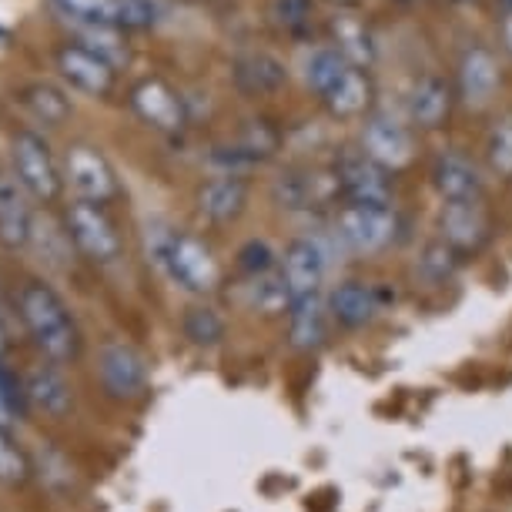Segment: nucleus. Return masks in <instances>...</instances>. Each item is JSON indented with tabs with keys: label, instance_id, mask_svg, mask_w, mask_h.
I'll use <instances>...</instances> for the list:
<instances>
[{
	"label": "nucleus",
	"instance_id": "4be33fe9",
	"mask_svg": "<svg viewBox=\"0 0 512 512\" xmlns=\"http://www.w3.org/2000/svg\"><path fill=\"white\" fill-rule=\"evenodd\" d=\"M235 81L248 94H268L285 84V64L265 51L241 54L235 61Z\"/></svg>",
	"mask_w": 512,
	"mask_h": 512
},
{
	"label": "nucleus",
	"instance_id": "9d476101",
	"mask_svg": "<svg viewBox=\"0 0 512 512\" xmlns=\"http://www.w3.org/2000/svg\"><path fill=\"white\" fill-rule=\"evenodd\" d=\"M439 231L442 241L449 248L462 251H476L482 241L489 238V215L479 201H446L439 215Z\"/></svg>",
	"mask_w": 512,
	"mask_h": 512
},
{
	"label": "nucleus",
	"instance_id": "c85d7f7f",
	"mask_svg": "<svg viewBox=\"0 0 512 512\" xmlns=\"http://www.w3.org/2000/svg\"><path fill=\"white\" fill-rule=\"evenodd\" d=\"M31 476V459L17 442L7 436V429H0V482L4 486H24Z\"/></svg>",
	"mask_w": 512,
	"mask_h": 512
},
{
	"label": "nucleus",
	"instance_id": "a878e982",
	"mask_svg": "<svg viewBox=\"0 0 512 512\" xmlns=\"http://www.w3.org/2000/svg\"><path fill=\"white\" fill-rule=\"evenodd\" d=\"M456 268H459V251L449 248L446 241H432V245H425V251L419 255L415 272H419L429 285H442L456 275Z\"/></svg>",
	"mask_w": 512,
	"mask_h": 512
},
{
	"label": "nucleus",
	"instance_id": "7c9ffc66",
	"mask_svg": "<svg viewBox=\"0 0 512 512\" xmlns=\"http://www.w3.org/2000/svg\"><path fill=\"white\" fill-rule=\"evenodd\" d=\"M24 405V382H17L0 359V429H11V422L24 412Z\"/></svg>",
	"mask_w": 512,
	"mask_h": 512
},
{
	"label": "nucleus",
	"instance_id": "c756f323",
	"mask_svg": "<svg viewBox=\"0 0 512 512\" xmlns=\"http://www.w3.org/2000/svg\"><path fill=\"white\" fill-rule=\"evenodd\" d=\"M486 154H489L492 171H499V175H509L512 178V114L499 118L496 128L489 131Z\"/></svg>",
	"mask_w": 512,
	"mask_h": 512
},
{
	"label": "nucleus",
	"instance_id": "aec40b11",
	"mask_svg": "<svg viewBox=\"0 0 512 512\" xmlns=\"http://www.w3.org/2000/svg\"><path fill=\"white\" fill-rule=\"evenodd\" d=\"M449 108H452V94L442 77H422L409 91V118L419 128H439L449 118Z\"/></svg>",
	"mask_w": 512,
	"mask_h": 512
},
{
	"label": "nucleus",
	"instance_id": "72a5a7b5",
	"mask_svg": "<svg viewBox=\"0 0 512 512\" xmlns=\"http://www.w3.org/2000/svg\"><path fill=\"white\" fill-rule=\"evenodd\" d=\"M275 17L285 31H305L312 21V0H275Z\"/></svg>",
	"mask_w": 512,
	"mask_h": 512
},
{
	"label": "nucleus",
	"instance_id": "473e14b6",
	"mask_svg": "<svg viewBox=\"0 0 512 512\" xmlns=\"http://www.w3.org/2000/svg\"><path fill=\"white\" fill-rule=\"evenodd\" d=\"M31 108L34 114L41 118L44 124H57V121H64V114H67V101L57 94L54 88H34L31 91Z\"/></svg>",
	"mask_w": 512,
	"mask_h": 512
},
{
	"label": "nucleus",
	"instance_id": "ddd939ff",
	"mask_svg": "<svg viewBox=\"0 0 512 512\" xmlns=\"http://www.w3.org/2000/svg\"><path fill=\"white\" fill-rule=\"evenodd\" d=\"M328 308H332L335 325L355 332V328H365L375 315L382 312V298H379V288L375 285L342 282L332 295H328Z\"/></svg>",
	"mask_w": 512,
	"mask_h": 512
},
{
	"label": "nucleus",
	"instance_id": "f704fd0d",
	"mask_svg": "<svg viewBox=\"0 0 512 512\" xmlns=\"http://www.w3.org/2000/svg\"><path fill=\"white\" fill-rule=\"evenodd\" d=\"M57 4H61L67 14L91 17V21H98V17H108L114 11V0H57Z\"/></svg>",
	"mask_w": 512,
	"mask_h": 512
},
{
	"label": "nucleus",
	"instance_id": "9b49d317",
	"mask_svg": "<svg viewBox=\"0 0 512 512\" xmlns=\"http://www.w3.org/2000/svg\"><path fill=\"white\" fill-rule=\"evenodd\" d=\"M67 181L77 191V198L88 201V205H101L118 191V181H114L108 161L91 148H74L67 154Z\"/></svg>",
	"mask_w": 512,
	"mask_h": 512
},
{
	"label": "nucleus",
	"instance_id": "a211bd4d",
	"mask_svg": "<svg viewBox=\"0 0 512 512\" xmlns=\"http://www.w3.org/2000/svg\"><path fill=\"white\" fill-rule=\"evenodd\" d=\"M496 88H499L496 57H492L486 47L466 51V57H462V64H459V91H462V98H466V104L482 108V104H489Z\"/></svg>",
	"mask_w": 512,
	"mask_h": 512
},
{
	"label": "nucleus",
	"instance_id": "39448f33",
	"mask_svg": "<svg viewBox=\"0 0 512 512\" xmlns=\"http://www.w3.org/2000/svg\"><path fill=\"white\" fill-rule=\"evenodd\" d=\"M98 375L104 392L118 402H134L148 392V362H144V355L134 345L121 342V338H114V342L101 349Z\"/></svg>",
	"mask_w": 512,
	"mask_h": 512
},
{
	"label": "nucleus",
	"instance_id": "c9c22d12",
	"mask_svg": "<svg viewBox=\"0 0 512 512\" xmlns=\"http://www.w3.org/2000/svg\"><path fill=\"white\" fill-rule=\"evenodd\" d=\"M7 345L11 342H7V325H4V315H0V359L7 355Z\"/></svg>",
	"mask_w": 512,
	"mask_h": 512
},
{
	"label": "nucleus",
	"instance_id": "2f4dec72",
	"mask_svg": "<svg viewBox=\"0 0 512 512\" xmlns=\"http://www.w3.org/2000/svg\"><path fill=\"white\" fill-rule=\"evenodd\" d=\"M238 265H241V272H245L248 278L268 275V272H275V251H272V245H268V241L251 238L238 251Z\"/></svg>",
	"mask_w": 512,
	"mask_h": 512
},
{
	"label": "nucleus",
	"instance_id": "6e6552de",
	"mask_svg": "<svg viewBox=\"0 0 512 512\" xmlns=\"http://www.w3.org/2000/svg\"><path fill=\"white\" fill-rule=\"evenodd\" d=\"M325 272H328V251L322 248V241L295 238L292 245L285 248L282 278H285V288H288V295H292V302L295 298L322 292Z\"/></svg>",
	"mask_w": 512,
	"mask_h": 512
},
{
	"label": "nucleus",
	"instance_id": "b1692460",
	"mask_svg": "<svg viewBox=\"0 0 512 512\" xmlns=\"http://www.w3.org/2000/svg\"><path fill=\"white\" fill-rule=\"evenodd\" d=\"M61 67H64V74L71 77V84H77L81 91L104 94L111 88V67L91 51H64Z\"/></svg>",
	"mask_w": 512,
	"mask_h": 512
},
{
	"label": "nucleus",
	"instance_id": "cd10ccee",
	"mask_svg": "<svg viewBox=\"0 0 512 512\" xmlns=\"http://www.w3.org/2000/svg\"><path fill=\"white\" fill-rule=\"evenodd\" d=\"M349 61H345L342 54L332 51V47H325V51H315L312 57H308V64H305V81L312 84V88L318 94H325L332 84L342 77L345 71H349Z\"/></svg>",
	"mask_w": 512,
	"mask_h": 512
},
{
	"label": "nucleus",
	"instance_id": "2eb2a0df",
	"mask_svg": "<svg viewBox=\"0 0 512 512\" xmlns=\"http://www.w3.org/2000/svg\"><path fill=\"white\" fill-rule=\"evenodd\" d=\"M338 191L335 175H318V171H288L275 181V201L288 211H308L325 205Z\"/></svg>",
	"mask_w": 512,
	"mask_h": 512
},
{
	"label": "nucleus",
	"instance_id": "1a4fd4ad",
	"mask_svg": "<svg viewBox=\"0 0 512 512\" xmlns=\"http://www.w3.org/2000/svg\"><path fill=\"white\" fill-rule=\"evenodd\" d=\"M285 315H288V342H292V349L315 352L328 342V332H332V308H328V298H322V292L295 298Z\"/></svg>",
	"mask_w": 512,
	"mask_h": 512
},
{
	"label": "nucleus",
	"instance_id": "f3484780",
	"mask_svg": "<svg viewBox=\"0 0 512 512\" xmlns=\"http://www.w3.org/2000/svg\"><path fill=\"white\" fill-rule=\"evenodd\" d=\"M34 215L27 205L24 185L7 175H0V241L11 248H21L34 238Z\"/></svg>",
	"mask_w": 512,
	"mask_h": 512
},
{
	"label": "nucleus",
	"instance_id": "6ab92c4d",
	"mask_svg": "<svg viewBox=\"0 0 512 512\" xmlns=\"http://www.w3.org/2000/svg\"><path fill=\"white\" fill-rule=\"evenodd\" d=\"M248 205V185L238 175H221L198 191V208L208 221H235Z\"/></svg>",
	"mask_w": 512,
	"mask_h": 512
},
{
	"label": "nucleus",
	"instance_id": "412c9836",
	"mask_svg": "<svg viewBox=\"0 0 512 512\" xmlns=\"http://www.w3.org/2000/svg\"><path fill=\"white\" fill-rule=\"evenodd\" d=\"M322 101L335 118H355V114H362L365 108H369L372 84L359 67H349V71H345L332 88L322 94Z\"/></svg>",
	"mask_w": 512,
	"mask_h": 512
},
{
	"label": "nucleus",
	"instance_id": "bb28decb",
	"mask_svg": "<svg viewBox=\"0 0 512 512\" xmlns=\"http://www.w3.org/2000/svg\"><path fill=\"white\" fill-rule=\"evenodd\" d=\"M181 328H185V335L195 345H201V349H215V345H221V338H225V318L208 305L191 308Z\"/></svg>",
	"mask_w": 512,
	"mask_h": 512
},
{
	"label": "nucleus",
	"instance_id": "dca6fc26",
	"mask_svg": "<svg viewBox=\"0 0 512 512\" xmlns=\"http://www.w3.org/2000/svg\"><path fill=\"white\" fill-rule=\"evenodd\" d=\"M432 185L446 201H479L482 171L466 154H439L432 164Z\"/></svg>",
	"mask_w": 512,
	"mask_h": 512
},
{
	"label": "nucleus",
	"instance_id": "423d86ee",
	"mask_svg": "<svg viewBox=\"0 0 512 512\" xmlns=\"http://www.w3.org/2000/svg\"><path fill=\"white\" fill-rule=\"evenodd\" d=\"M67 235L74 238L81 255H88L98 265H111L121 258V235L98 205L77 201L67 208Z\"/></svg>",
	"mask_w": 512,
	"mask_h": 512
},
{
	"label": "nucleus",
	"instance_id": "20e7f679",
	"mask_svg": "<svg viewBox=\"0 0 512 512\" xmlns=\"http://www.w3.org/2000/svg\"><path fill=\"white\" fill-rule=\"evenodd\" d=\"M338 238L359 255H375L389 248L399 235V218L392 208H369V205H345L335 221Z\"/></svg>",
	"mask_w": 512,
	"mask_h": 512
},
{
	"label": "nucleus",
	"instance_id": "4468645a",
	"mask_svg": "<svg viewBox=\"0 0 512 512\" xmlns=\"http://www.w3.org/2000/svg\"><path fill=\"white\" fill-rule=\"evenodd\" d=\"M24 399L31 409L44 412L47 419H64L74 405L71 385H67V379L54 369V365H37V369L27 372Z\"/></svg>",
	"mask_w": 512,
	"mask_h": 512
},
{
	"label": "nucleus",
	"instance_id": "0eeeda50",
	"mask_svg": "<svg viewBox=\"0 0 512 512\" xmlns=\"http://www.w3.org/2000/svg\"><path fill=\"white\" fill-rule=\"evenodd\" d=\"M14 171L24 191H31L34 198L51 201L57 191H61V175H57V168H54L51 151H47V144L31 131L14 138Z\"/></svg>",
	"mask_w": 512,
	"mask_h": 512
},
{
	"label": "nucleus",
	"instance_id": "f257e3e1",
	"mask_svg": "<svg viewBox=\"0 0 512 512\" xmlns=\"http://www.w3.org/2000/svg\"><path fill=\"white\" fill-rule=\"evenodd\" d=\"M17 315L31 335V342L41 349L47 362L61 365L77 359L81 352V332L71 315V308L64 305V298L44 282H24L17 292Z\"/></svg>",
	"mask_w": 512,
	"mask_h": 512
},
{
	"label": "nucleus",
	"instance_id": "e433bc0d",
	"mask_svg": "<svg viewBox=\"0 0 512 512\" xmlns=\"http://www.w3.org/2000/svg\"><path fill=\"white\" fill-rule=\"evenodd\" d=\"M506 41H509V47H512V17L506 21Z\"/></svg>",
	"mask_w": 512,
	"mask_h": 512
},
{
	"label": "nucleus",
	"instance_id": "5701e85b",
	"mask_svg": "<svg viewBox=\"0 0 512 512\" xmlns=\"http://www.w3.org/2000/svg\"><path fill=\"white\" fill-rule=\"evenodd\" d=\"M134 108L141 111L144 121L161 131H175L181 124V101L161 81H144L134 91Z\"/></svg>",
	"mask_w": 512,
	"mask_h": 512
},
{
	"label": "nucleus",
	"instance_id": "393cba45",
	"mask_svg": "<svg viewBox=\"0 0 512 512\" xmlns=\"http://www.w3.org/2000/svg\"><path fill=\"white\" fill-rule=\"evenodd\" d=\"M245 295H248V305L258 308V312H265V315L288 312V305H292V295H288L282 272H268V275L248 278Z\"/></svg>",
	"mask_w": 512,
	"mask_h": 512
},
{
	"label": "nucleus",
	"instance_id": "f8f14e48",
	"mask_svg": "<svg viewBox=\"0 0 512 512\" xmlns=\"http://www.w3.org/2000/svg\"><path fill=\"white\" fill-rule=\"evenodd\" d=\"M362 148L385 171H399L412 161V134L392 118H372L362 131Z\"/></svg>",
	"mask_w": 512,
	"mask_h": 512
},
{
	"label": "nucleus",
	"instance_id": "58836bf2",
	"mask_svg": "<svg viewBox=\"0 0 512 512\" xmlns=\"http://www.w3.org/2000/svg\"><path fill=\"white\" fill-rule=\"evenodd\" d=\"M509 4H512V0H509Z\"/></svg>",
	"mask_w": 512,
	"mask_h": 512
},
{
	"label": "nucleus",
	"instance_id": "f03ea898",
	"mask_svg": "<svg viewBox=\"0 0 512 512\" xmlns=\"http://www.w3.org/2000/svg\"><path fill=\"white\" fill-rule=\"evenodd\" d=\"M154 262L164 268V275H168L171 282L195 295L215 292L221 282L218 258L211 255V248L205 241H198L195 235H164L158 245H154Z\"/></svg>",
	"mask_w": 512,
	"mask_h": 512
},
{
	"label": "nucleus",
	"instance_id": "4c0bfd02",
	"mask_svg": "<svg viewBox=\"0 0 512 512\" xmlns=\"http://www.w3.org/2000/svg\"><path fill=\"white\" fill-rule=\"evenodd\" d=\"M338 4H355V0H338Z\"/></svg>",
	"mask_w": 512,
	"mask_h": 512
},
{
	"label": "nucleus",
	"instance_id": "7ed1b4c3",
	"mask_svg": "<svg viewBox=\"0 0 512 512\" xmlns=\"http://www.w3.org/2000/svg\"><path fill=\"white\" fill-rule=\"evenodd\" d=\"M335 181L338 191L352 201V205H369V208H392V171H385L382 164H375L365 151L342 154L335 164Z\"/></svg>",
	"mask_w": 512,
	"mask_h": 512
}]
</instances>
